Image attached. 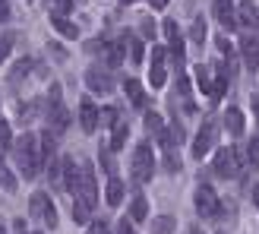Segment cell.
<instances>
[{
    "instance_id": "10",
    "label": "cell",
    "mask_w": 259,
    "mask_h": 234,
    "mask_svg": "<svg viewBox=\"0 0 259 234\" xmlns=\"http://www.w3.org/2000/svg\"><path fill=\"white\" fill-rule=\"evenodd\" d=\"M167 80V48H155L152 51V73H149V83L155 89H161Z\"/></svg>"
},
{
    "instance_id": "44",
    "label": "cell",
    "mask_w": 259,
    "mask_h": 234,
    "mask_svg": "<svg viewBox=\"0 0 259 234\" xmlns=\"http://www.w3.org/2000/svg\"><path fill=\"white\" fill-rule=\"evenodd\" d=\"M0 234H7V228H4V225H0Z\"/></svg>"
},
{
    "instance_id": "24",
    "label": "cell",
    "mask_w": 259,
    "mask_h": 234,
    "mask_svg": "<svg viewBox=\"0 0 259 234\" xmlns=\"http://www.w3.org/2000/svg\"><path fill=\"white\" fill-rule=\"evenodd\" d=\"M190 42L196 45V48L205 42V19H202V16H196V19H193V25H190Z\"/></svg>"
},
{
    "instance_id": "40",
    "label": "cell",
    "mask_w": 259,
    "mask_h": 234,
    "mask_svg": "<svg viewBox=\"0 0 259 234\" xmlns=\"http://www.w3.org/2000/svg\"><path fill=\"white\" fill-rule=\"evenodd\" d=\"M101 117H105V124H114V121H117V111L108 108V111H101Z\"/></svg>"
},
{
    "instance_id": "12",
    "label": "cell",
    "mask_w": 259,
    "mask_h": 234,
    "mask_svg": "<svg viewBox=\"0 0 259 234\" xmlns=\"http://www.w3.org/2000/svg\"><path fill=\"white\" fill-rule=\"evenodd\" d=\"M92 48H95V54L105 57L108 67H120L123 63V45L120 42H92Z\"/></svg>"
},
{
    "instance_id": "13",
    "label": "cell",
    "mask_w": 259,
    "mask_h": 234,
    "mask_svg": "<svg viewBox=\"0 0 259 234\" xmlns=\"http://www.w3.org/2000/svg\"><path fill=\"white\" fill-rule=\"evenodd\" d=\"M240 54H243L247 70L256 73V70H259V35H243V38H240Z\"/></svg>"
},
{
    "instance_id": "32",
    "label": "cell",
    "mask_w": 259,
    "mask_h": 234,
    "mask_svg": "<svg viewBox=\"0 0 259 234\" xmlns=\"http://www.w3.org/2000/svg\"><path fill=\"white\" fill-rule=\"evenodd\" d=\"M29 67H32V63H29V60H19V63H16V67H13V73H10V83H19V80H22V73H25V70H29Z\"/></svg>"
},
{
    "instance_id": "42",
    "label": "cell",
    "mask_w": 259,
    "mask_h": 234,
    "mask_svg": "<svg viewBox=\"0 0 259 234\" xmlns=\"http://www.w3.org/2000/svg\"><path fill=\"white\" fill-rule=\"evenodd\" d=\"M149 4H152V7H155V10H164V7H167V4H171V0H149Z\"/></svg>"
},
{
    "instance_id": "9",
    "label": "cell",
    "mask_w": 259,
    "mask_h": 234,
    "mask_svg": "<svg viewBox=\"0 0 259 234\" xmlns=\"http://www.w3.org/2000/svg\"><path fill=\"white\" fill-rule=\"evenodd\" d=\"M85 86H89V92L108 95L111 89H114V80L108 76V70H101V67H89V70H85Z\"/></svg>"
},
{
    "instance_id": "8",
    "label": "cell",
    "mask_w": 259,
    "mask_h": 234,
    "mask_svg": "<svg viewBox=\"0 0 259 234\" xmlns=\"http://www.w3.org/2000/svg\"><path fill=\"white\" fill-rule=\"evenodd\" d=\"M212 142H215V117H205L196 139H193V159H205L212 152Z\"/></svg>"
},
{
    "instance_id": "33",
    "label": "cell",
    "mask_w": 259,
    "mask_h": 234,
    "mask_svg": "<svg viewBox=\"0 0 259 234\" xmlns=\"http://www.w3.org/2000/svg\"><path fill=\"white\" fill-rule=\"evenodd\" d=\"M164 38H167V42H180V38H177V22L174 19H164Z\"/></svg>"
},
{
    "instance_id": "3",
    "label": "cell",
    "mask_w": 259,
    "mask_h": 234,
    "mask_svg": "<svg viewBox=\"0 0 259 234\" xmlns=\"http://www.w3.org/2000/svg\"><path fill=\"white\" fill-rule=\"evenodd\" d=\"M240 165H243V155H240L237 149H231V146L215 149V174H218V177L234 180V177L240 174Z\"/></svg>"
},
{
    "instance_id": "45",
    "label": "cell",
    "mask_w": 259,
    "mask_h": 234,
    "mask_svg": "<svg viewBox=\"0 0 259 234\" xmlns=\"http://www.w3.org/2000/svg\"><path fill=\"white\" fill-rule=\"evenodd\" d=\"M123 4H133V0H123Z\"/></svg>"
},
{
    "instance_id": "1",
    "label": "cell",
    "mask_w": 259,
    "mask_h": 234,
    "mask_svg": "<svg viewBox=\"0 0 259 234\" xmlns=\"http://www.w3.org/2000/svg\"><path fill=\"white\" fill-rule=\"evenodd\" d=\"M13 159H16L22 177H35L38 171H41V155H38L35 133H22L16 142H13Z\"/></svg>"
},
{
    "instance_id": "39",
    "label": "cell",
    "mask_w": 259,
    "mask_h": 234,
    "mask_svg": "<svg viewBox=\"0 0 259 234\" xmlns=\"http://www.w3.org/2000/svg\"><path fill=\"white\" fill-rule=\"evenodd\" d=\"M10 45H13V38L7 35L4 42H0V63H4V57H7V51H10Z\"/></svg>"
},
{
    "instance_id": "2",
    "label": "cell",
    "mask_w": 259,
    "mask_h": 234,
    "mask_svg": "<svg viewBox=\"0 0 259 234\" xmlns=\"http://www.w3.org/2000/svg\"><path fill=\"white\" fill-rule=\"evenodd\" d=\"M73 200H76V209H73V215H76V222H85L89 218V212H92V206H95V168L92 165H82V177H79V184H76V190H73Z\"/></svg>"
},
{
    "instance_id": "22",
    "label": "cell",
    "mask_w": 259,
    "mask_h": 234,
    "mask_svg": "<svg viewBox=\"0 0 259 234\" xmlns=\"http://www.w3.org/2000/svg\"><path fill=\"white\" fill-rule=\"evenodd\" d=\"M225 89H228V76H225L222 70H215V83H212V89H209V98H212V101H222Z\"/></svg>"
},
{
    "instance_id": "23",
    "label": "cell",
    "mask_w": 259,
    "mask_h": 234,
    "mask_svg": "<svg viewBox=\"0 0 259 234\" xmlns=\"http://www.w3.org/2000/svg\"><path fill=\"white\" fill-rule=\"evenodd\" d=\"M174 225H177L174 215H161L152 222V234H174Z\"/></svg>"
},
{
    "instance_id": "11",
    "label": "cell",
    "mask_w": 259,
    "mask_h": 234,
    "mask_svg": "<svg viewBox=\"0 0 259 234\" xmlns=\"http://www.w3.org/2000/svg\"><path fill=\"white\" fill-rule=\"evenodd\" d=\"M212 13L218 25H225V29H237V13H234V0H212Z\"/></svg>"
},
{
    "instance_id": "4",
    "label": "cell",
    "mask_w": 259,
    "mask_h": 234,
    "mask_svg": "<svg viewBox=\"0 0 259 234\" xmlns=\"http://www.w3.org/2000/svg\"><path fill=\"white\" fill-rule=\"evenodd\" d=\"M29 212L38 225H45V228H57V209H54V203H51L48 193H32V200H29Z\"/></svg>"
},
{
    "instance_id": "46",
    "label": "cell",
    "mask_w": 259,
    "mask_h": 234,
    "mask_svg": "<svg viewBox=\"0 0 259 234\" xmlns=\"http://www.w3.org/2000/svg\"><path fill=\"white\" fill-rule=\"evenodd\" d=\"M256 200H259V193H256Z\"/></svg>"
},
{
    "instance_id": "7",
    "label": "cell",
    "mask_w": 259,
    "mask_h": 234,
    "mask_svg": "<svg viewBox=\"0 0 259 234\" xmlns=\"http://www.w3.org/2000/svg\"><path fill=\"white\" fill-rule=\"evenodd\" d=\"M48 121H51V130H54V133H63V130H67V121H70L67 108H63V101H60V89L57 86L51 89V95H48Z\"/></svg>"
},
{
    "instance_id": "31",
    "label": "cell",
    "mask_w": 259,
    "mask_h": 234,
    "mask_svg": "<svg viewBox=\"0 0 259 234\" xmlns=\"http://www.w3.org/2000/svg\"><path fill=\"white\" fill-rule=\"evenodd\" d=\"M139 32H142V38H155V22H152V16H142L139 19Z\"/></svg>"
},
{
    "instance_id": "20",
    "label": "cell",
    "mask_w": 259,
    "mask_h": 234,
    "mask_svg": "<svg viewBox=\"0 0 259 234\" xmlns=\"http://www.w3.org/2000/svg\"><path fill=\"white\" fill-rule=\"evenodd\" d=\"M123 89H126V95H130V101H133V108H146V92H142V86L136 83V80H126L123 83Z\"/></svg>"
},
{
    "instance_id": "43",
    "label": "cell",
    "mask_w": 259,
    "mask_h": 234,
    "mask_svg": "<svg viewBox=\"0 0 259 234\" xmlns=\"http://www.w3.org/2000/svg\"><path fill=\"white\" fill-rule=\"evenodd\" d=\"M250 101H253V111H256V121H259V95H253Z\"/></svg>"
},
{
    "instance_id": "27",
    "label": "cell",
    "mask_w": 259,
    "mask_h": 234,
    "mask_svg": "<svg viewBox=\"0 0 259 234\" xmlns=\"http://www.w3.org/2000/svg\"><path fill=\"white\" fill-rule=\"evenodd\" d=\"M146 127L152 130V133H155V136H158V133H161V130L167 127V124H164V117H161V114H155V111H149V114H146Z\"/></svg>"
},
{
    "instance_id": "36",
    "label": "cell",
    "mask_w": 259,
    "mask_h": 234,
    "mask_svg": "<svg viewBox=\"0 0 259 234\" xmlns=\"http://www.w3.org/2000/svg\"><path fill=\"white\" fill-rule=\"evenodd\" d=\"M51 4H54V16H60V13L67 16V13L73 10V0H51Z\"/></svg>"
},
{
    "instance_id": "26",
    "label": "cell",
    "mask_w": 259,
    "mask_h": 234,
    "mask_svg": "<svg viewBox=\"0 0 259 234\" xmlns=\"http://www.w3.org/2000/svg\"><path fill=\"white\" fill-rule=\"evenodd\" d=\"M193 73H196V83H199V89H202L205 95H209V89H212V73H209V67H202V63H196V70H193Z\"/></svg>"
},
{
    "instance_id": "38",
    "label": "cell",
    "mask_w": 259,
    "mask_h": 234,
    "mask_svg": "<svg viewBox=\"0 0 259 234\" xmlns=\"http://www.w3.org/2000/svg\"><path fill=\"white\" fill-rule=\"evenodd\" d=\"M0 180H4V184H7L10 190H13V187H16V180H13V177H10V171H7V165H4V159H0Z\"/></svg>"
},
{
    "instance_id": "14",
    "label": "cell",
    "mask_w": 259,
    "mask_h": 234,
    "mask_svg": "<svg viewBox=\"0 0 259 234\" xmlns=\"http://www.w3.org/2000/svg\"><path fill=\"white\" fill-rule=\"evenodd\" d=\"M79 121H82V130H85V133H95V127H98V121H101V111H98L95 101L82 98V105H79Z\"/></svg>"
},
{
    "instance_id": "28",
    "label": "cell",
    "mask_w": 259,
    "mask_h": 234,
    "mask_svg": "<svg viewBox=\"0 0 259 234\" xmlns=\"http://www.w3.org/2000/svg\"><path fill=\"white\" fill-rule=\"evenodd\" d=\"M247 165L253 168V171L259 168V136H253V139H250V146H247Z\"/></svg>"
},
{
    "instance_id": "29",
    "label": "cell",
    "mask_w": 259,
    "mask_h": 234,
    "mask_svg": "<svg viewBox=\"0 0 259 234\" xmlns=\"http://www.w3.org/2000/svg\"><path fill=\"white\" fill-rule=\"evenodd\" d=\"M130 57H133L136 63H142V57H146V48H142L139 38H130Z\"/></svg>"
},
{
    "instance_id": "5",
    "label": "cell",
    "mask_w": 259,
    "mask_h": 234,
    "mask_svg": "<svg viewBox=\"0 0 259 234\" xmlns=\"http://www.w3.org/2000/svg\"><path fill=\"white\" fill-rule=\"evenodd\" d=\"M196 212L202 218H218V215H222V200H218V193L209 184L196 187Z\"/></svg>"
},
{
    "instance_id": "15",
    "label": "cell",
    "mask_w": 259,
    "mask_h": 234,
    "mask_svg": "<svg viewBox=\"0 0 259 234\" xmlns=\"http://www.w3.org/2000/svg\"><path fill=\"white\" fill-rule=\"evenodd\" d=\"M240 25H247V29H259V4H253V0H240V7L234 10Z\"/></svg>"
},
{
    "instance_id": "48",
    "label": "cell",
    "mask_w": 259,
    "mask_h": 234,
    "mask_svg": "<svg viewBox=\"0 0 259 234\" xmlns=\"http://www.w3.org/2000/svg\"><path fill=\"white\" fill-rule=\"evenodd\" d=\"M35 234H38V231H35Z\"/></svg>"
},
{
    "instance_id": "41",
    "label": "cell",
    "mask_w": 259,
    "mask_h": 234,
    "mask_svg": "<svg viewBox=\"0 0 259 234\" xmlns=\"http://www.w3.org/2000/svg\"><path fill=\"white\" fill-rule=\"evenodd\" d=\"M10 19V7H7V0H0V22H7Z\"/></svg>"
},
{
    "instance_id": "30",
    "label": "cell",
    "mask_w": 259,
    "mask_h": 234,
    "mask_svg": "<svg viewBox=\"0 0 259 234\" xmlns=\"http://www.w3.org/2000/svg\"><path fill=\"white\" fill-rule=\"evenodd\" d=\"M101 165H105L108 177H117V162L111 159V149H105V152H101Z\"/></svg>"
},
{
    "instance_id": "17",
    "label": "cell",
    "mask_w": 259,
    "mask_h": 234,
    "mask_svg": "<svg viewBox=\"0 0 259 234\" xmlns=\"http://www.w3.org/2000/svg\"><path fill=\"white\" fill-rule=\"evenodd\" d=\"M225 130L231 136H240L243 130H247V127H243V111L240 108H228L225 111Z\"/></svg>"
},
{
    "instance_id": "21",
    "label": "cell",
    "mask_w": 259,
    "mask_h": 234,
    "mask_svg": "<svg viewBox=\"0 0 259 234\" xmlns=\"http://www.w3.org/2000/svg\"><path fill=\"white\" fill-rule=\"evenodd\" d=\"M123 203V180L120 177H108V206L114 209V206Z\"/></svg>"
},
{
    "instance_id": "35",
    "label": "cell",
    "mask_w": 259,
    "mask_h": 234,
    "mask_svg": "<svg viewBox=\"0 0 259 234\" xmlns=\"http://www.w3.org/2000/svg\"><path fill=\"white\" fill-rule=\"evenodd\" d=\"M0 146H13V136H10V124L0 117Z\"/></svg>"
},
{
    "instance_id": "34",
    "label": "cell",
    "mask_w": 259,
    "mask_h": 234,
    "mask_svg": "<svg viewBox=\"0 0 259 234\" xmlns=\"http://www.w3.org/2000/svg\"><path fill=\"white\" fill-rule=\"evenodd\" d=\"M85 234H111V225H108V222H101V218H95V222L89 225Z\"/></svg>"
},
{
    "instance_id": "19",
    "label": "cell",
    "mask_w": 259,
    "mask_h": 234,
    "mask_svg": "<svg viewBox=\"0 0 259 234\" xmlns=\"http://www.w3.org/2000/svg\"><path fill=\"white\" fill-rule=\"evenodd\" d=\"M51 25H54V32L57 35H63V38H79V29H76V25L70 22V19H63V16H51Z\"/></svg>"
},
{
    "instance_id": "16",
    "label": "cell",
    "mask_w": 259,
    "mask_h": 234,
    "mask_svg": "<svg viewBox=\"0 0 259 234\" xmlns=\"http://www.w3.org/2000/svg\"><path fill=\"white\" fill-rule=\"evenodd\" d=\"M54 152H57L54 133H41V136H38V155H41V168L54 162Z\"/></svg>"
},
{
    "instance_id": "47",
    "label": "cell",
    "mask_w": 259,
    "mask_h": 234,
    "mask_svg": "<svg viewBox=\"0 0 259 234\" xmlns=\"http://www.w3.org/2000/svg\"><path fill=\"white\" fill-rule=\"evenodd\" d=\"M193 234H199V231H193Z\"/></svg>"
},
{
    "instance_id": "37",
    "label": "cell",
    "mask_w": 259,
    "mask_h": 234,
    "mask_svg": "<svg viewBox=\"0 0 259 234\" xmlns=\"http://www.w3.org/2000/svg\"><path fill=\"white\" fill-rule=\"evenodd\" d=\"M114 234H136V231H133V222H130V218H120L117 228H114Z\"/></svg>"
},
{
    "instance_id": "25",
    "label": "cell",
    "mask_w": 259,
    "mask_h": 234,
    "mask_svg": "<svg viewBox=\"0 0 259 234\" xmlns=\"http://www.w3.org/2000/svg\"><path fill=\"white\" fill-rule=\"evenodd\" d=\"M126 133H130V127L126 124H117V127H111V149L117 152L123 142H126Z\"/></svg>"
},
{
    "instance_id": "6",
    "label": "cell",
    "mask_w": 259,
    "mask_h": 234,
    "mask_svg": "<svg viewBox=\"0 0 259 234\" xmlns=\"http://www.w3.org/2000/svg\"><path fill=\"white\" fill-rule=\"evenodd\" d=\"M133 174H136V180H152V174H155V155H152V149H149V142H139L136 146V152H133Z\"/></svg>"
},
{
    "instance_id": "18",
    "label": "cell",
    "mask_w": 259,
    "mask_h": 234,
    "mask_svg": "<svg viewBox=\"0 0 259 234\" xmlns=\"http://www.w3.org/2000/svg\"><path fill=\"white\" fill-rule=\"evenodd\" d=\"M149 218V200L146 197H133V203H130V222H146Z\"/></svg>"
}]
</instances>
